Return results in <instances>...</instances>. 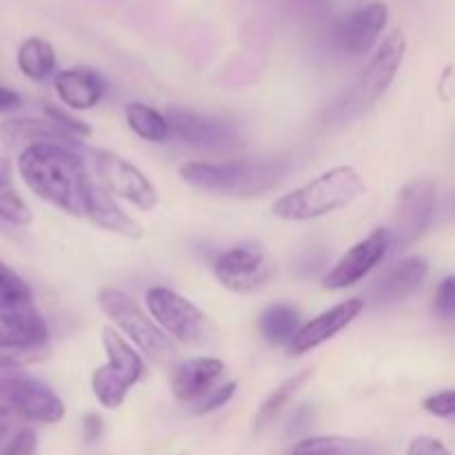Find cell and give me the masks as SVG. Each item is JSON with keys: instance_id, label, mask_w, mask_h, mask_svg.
I'll return each mask as SVG.
<instances>
[{"instance_id": "cell-4", "label": "cell", "mask_w": 455, "mask_h": 455, "mask_svg": "<svg viewBox=\"0 0 455 455\" xmlns=\"http://www.w3.org/2000/svg\"><path fill=\"white\" fill-rule=\"evenodd\" d=\"M102 311L136 342L142 354L149 355L158 364H173L178 358V349L172 338L127 296L118 289H102L98 296Z\"/></svg>"}, {"instance_id": "cell-12", "label": "cell", "mask_w": 455, "mask_h": 455, "mask_svg": "<svg viewBox=\"0 0 455 455\" xmlns=\"http://www.w3.org/2000/svg\"><path fill=\"white\" fill-rule=\"evenodd\" d=\"M404 53H407V36L400 29L391 31L380 43L378 52L373 53L367 69L360 76L354 96H351V105H355L358 109L371 107L394 83L395 74L404 60Z\"/></svg>"}, {"instance_id": "cell-33", "label": "cell", "mask_w": 455, "mask_h": 455, "mask_svg": "<svg viewBox=\"0 0 455 455\" xmlns=\"http://www.w3.org/2000/svg\"><path fill=\"white\" fill-rule=\"evenodd\" d=\"M407 455H451V451H449L438 438L420 435V438H416L411 444H409Z\"/></svg>"}, {"instance_id": "cell-15", "label": "cell", "mask_w": 455, "mask_h": 455, "mask_svg": "<svg viewBox=\"0 0 455 455\" xmlns=\"http://www.w3.org/2000/svg\"><path fill=\"white\" fill-rule=\"evenodd\" d=\"M225 378V363L218 358H191L172 367V391L182 403H198Z\"/></svg>"}, {"instance_id": "cell-5", "label": "cell", "mask_w": 455, "mask_h": 455, "mask_svg": "<svg viewBox=\"0 0 455 455\" xmlns=\"http://www.w3.org/2000/svg\"><path fill=\"white\" fill-rule=\"evenodd\" d=\"M102 345L109 360L105 367L93 371L92 389L102 407L118 409L127 398L129 389L142 380L147 369L136 349L114 329L107 327L102 331Z\"/></svg>"}, {"instance_id": "cell-1", "label": "cell", "mask_w": 455, "mask_h": 455, "mask_svg": "<svg viewBox=\"0 0 455 455\" xmlns=\"http://www.w3.org/2000/svg\"><path fill=\"white\" fill-rule=\"evenodd\" d=\"M18 172L38 198L69 216H87L93 178L71 147L60 142L29 145L20 151Z\"/></svg>"}, {"instance_id": "cell-25", "label": "cell", "mask_w": 455, "mask_h": 455, "mask_svg": "<svg viewBox=\"0 0 455 455\" xmlns=\"http://www.w3.org/2000/svg\"><path fill=\"white\" fill-rule=\"evenodd\" d=\"M124 118H127L129 129L136 136H140L147 142H164L169 140V124L164 114H160L154 107L145 105V102H129L124 109Z\"/></svg>"}, {"instance_id": "cell-26", "label": "cell", "mask_w": 455, "mask_h": 455, "mask_svg": "<svg viewBox=\"0 0 455 455\" xmlns=\"http://www.w3.org/2000/svg\"><path fill=\"white\" fill-rule=\"evenodd\" d=\"M309 376H311V371L307 369V371H300L298 376L289 378L287 382H283V385H280L278 389H275L274 394H271L269 398L262 403V407L258 409V413H256V420H253V427H256L258 434L265 429H269V427L278 420V416L283 413V409L287 407L289 400L296 395V391L300 389L307 380H309Z\"/></svg>"}, {"instance_id": "cell-30", "label": "cell", "mask_w": 455, "mask_h": 455, "mask_svg": "<svg viewBox=\"0 0 455 455\" xmlns=\"http://www.w3.org/2000/svg\"><path fill=\"white\" fill-rule=\"evenodd\" d=\"M36 449H38V435L34 429L25 427L13 434V438L4 444L0 455H36Z\"/></svg>"}, {"instance_id": "cell-13", "label": "cell", "mask_w": 455, "mask_h": 455, "mask_svg": "<svg viewBox=\"0 0 455 455\" xmlns=\"http://www.w3.org/2000/svg\"><path fill=\"white\" fill-rule=\"evenodd\" d=\"M391 240L389 229H376L371 235L360 240L355 247H351L340 260L336 262L331 271L324 275V289H347L358 284L369 271L380 265L382 258L389 253Z\"/></svg>"}, {"instance_id": "cell-39", "label": "cell", "mask_w": 455, "mask_h": 455, "mask_svg": "<svg viewBox=\"0 0 455 455\" xmlns=\"http://www.w3.org/2000/svg\"><path fill=\"white\" fill-rule=\"evenodd\" d=\"M7 229H12V227H7L4 222H0V231H7Z\"/></svg>"}, {"instance_id": "cell-2", "label": "cell", "mask_w": 455, "mask_h": 455, "mask_svg": "<svg viewBox=\"0 0 455 455\" xmlns=\"http://www.w3.org/2000/svg\"><path fill=\"white\" fill-rule=\"evenodd\" d=\"M289 160H227V163H187L180 176L194 189L231 198H253L275 189L287 178Z\"/></svg>"}, {"instance_id": "cell-18", "label": "cell", "mask_w": 455, "mask_h": 455, "mask_svg": "<svg viewBox=\"0 0 455 455\" xmlns=\"http://www.w3.org/2000/svg\"><path fill=\"white\" fill-rule=\"evenodd\" d=\"M389 20L385 3H371L351 13L340 29V44L351 56H364L373 49Z\"/></svg>"}, {"instance_id": "cell-9", "label": "cell", "mask_w": 455, "mask_h": 455, "mask_svg": "<svg viewBox=\"0 0 455 455\" xmlns=\"http://www.w3.org/2000/svg\"><path fill=\"white\" fill-rule=\"evenodd\" d=\"M169 136L203 151H229L240 145V133L234 123L204 116L185 107H169L164 111Z\"/></svg>"}, {"instance_id": "cell-22", "label": "cell", "mask_w": 455, "mask_h": 455, "mask_svg": "<svg viewBox=\"0 0 455 455\" xmlns=\"http://www.w3.org/2000/svg\"><path fill=\"white\" fill-rule=\"evenodd\" d=\"M16 62L18 69H20L27 78L40 83V80H47L49 76L56 71V52H53V47L47 40L34 36V38H27L25 43L18 47Z\"/></svg>"}, {"instance_id": "cell-20", "label": "cell", "mask_w": 455, "mask_h": 455, "mask_svg": "<svg viewBox=\"0 0 455 455\" xmlns=\"http://www.w3.org/2000/svg\"><path fill=\"white\" fill-rule=\"evenodd\" d=\"M100 229L118 234L123 238H140L142 227L140 222L133 220L129 213H124L118 204L114 203L109 191L102 185L93 180L92 191H89V204H87V216Z\"/></svg>"}, {"instance_id": "cell-35", "label": "cell", "mask_w": 455, "mask_h": 455, "mask_svg": "<svg viewBox=\"0 0 455 455\" xmlns=\"http://www.w3.org/2000/svg\"><path fill=\"white\" fill-rule=\"evenodd\" d=\"M16 107H20V96L16 92H12V89L0 87V111L16 109Z\"/></svg>"}, {"instance_id": "cell-28", "label": "cell", "mask_w": 455, "mask_h": 455, "mask_svg": "<svg viewBox=\"0 0 455 455\" xmlns=\"http://www.w3.org/2000/svg\"><path fill=\"white\" fill-rule=\"evenodd\" d=\"M44 114H47L49 123L56 124V127L60 129V132H65L67 136H80V138L92 136V127H89L84 120L76 118L74 114H69L65 107L44 105Z\"/></svg>"}, {"instance_id": "cell-34", "label": "cell", "mask_w": 455, "mask_h": 455, "mask_svg": "<svg viewBox=\"0 0 455 455\" xmlns=\"http://www.w3.org/2000/svg\"><path fill=\"white\" fill-rule=\"evenodd\" d=\"M83 431H84V438H87V443H96V440L102 435L100 416H96V413H89V416L83 420Z\"/></svg>"}, {"instance_id": "cell-24", "label": "cell", "mask_w": 455, "mask_h": 455, "mask_svg": "<svg viewBox=\"0 0 455 455\" xmlns=\"http://www.w3.org/2000/svg\"><path fill=\"white\" fill-rule=\"evenodd\" d=\"M291 455H382L380 449L364 440L340 438V435H315L300 440Z\"/></svg>"}, {"instance_id": "cell-32", "label": "cell", "mask_w": 455, "mask_h": 455, "mask_svg": "<svg viewBox=\"0 0 455 455\" xmlns=\"http://www.w3.org/2000/svg\"><path fill=\"white\" fill-rule=\"evenodd\" d=\"M435 309L444 318H451L455 314V280L451 275L444 278L443 284L438 287V293H435Z\"/></svg>"}, {"instance_id": "cell-16", "label": "cell", "mask_w": 455, "mask_h": 455, "mask_svg": "<svg viewBox=\"0 0 455 455\" xmlns=\"http://www.w3.org/2000/svg\"><path fill=\"white\" fill-rule=\"evenodd\" d=\"M47 338V324L31 305L20 307V309L0 311V351L22 354V351L44 345Z\"/></svg>"}, {"instance_id": "cell-6", "label": "cell", "mask_w": 455, "mask_h": 455, "mask_svg": "<svg viewBox=\"0 0 455 455\" xmlns=\"http://www.w3.org/2000/svg\"><path fill=\"white\" fill-rule=\"evenodd\" d=\"M147 307L160 329L173 340L189 347H209L216 342L218 331L212 320L180 293L154 287L147 291Z\"/></svg>"}, {"instance_id": "cell-17", "label": "cell", "mask_w": 455, "mask_h": 455, "mask_svg": "<svg viewBox=\"0 0 455 455\" xmlns=\"http://www.w3.org/2000/svg\"><path fill=\"white\" fill-rule=\"evenodd\" d=\"M427 275H429V265L425 258H407L403 262H395L373 284L371 302L376 307L398 305L420 289Z\"/></svg>"}, {"instance_id": "cell-14", "label": "cell", "mask_w": 455, "mask_h": 455, "mask_svg": "<svg viewBox=\"0 0 455 455\" xmlns=\"http://www.w3.org/2000/svg\"><path fill=\"white\" fill-rule=\"evenodd\" d=\"M364 309V302L360 298H351V300L340 302V305L331 307L324 314H320L318 318L309 320L307 324H300V329L296 331V336L289 340V354L291 355H305L309 354L315 347L324 345L327 340H331L333 336L342 331L345 327H349Z\"/></svg>"}, {"instance_id": "cell-11", "label": "cell", "mask_w": 455, "mask_h": 455, "mask_svg": "<svg viewBox=\"0 0 455 455\" xmlns=\"http://www.w3.org/2000/svg\"><path fill=\"white\" fill-rule=\"evenodd\" d=\"M213 271L234 293H253L274 278L275 262L260 244H238L218 258Z\"/></svg>"}, {"instance_id": "cell-23", "label": "cell", "mask_w": 455, "mask_h": 455, "mask_svg": "<svg viewBox=\"0 0 455 455\" xmlns=\"http://www.w3.org/2000/svg\"><path fill=\"white\" fill-rule=\"evenodd\" d=\"M260 331L267 342L271 345H289L296 331L300 329V311L287 302H278L262 311L260 315Z\"/></svg>"}, {"instance_id": "cell-37", "label": "cell", "mask_w": 455, "mask_h": 455, "mask_svg": "<svg viewBox=\"0 0 455 455\" xmlns=\"http://www.w3.org/2000/svg\"><path fill=\"white\" fill-rule=\"evenodd\" d=\"M0 185H12V163L0 158Z\"/></svg>"}, {"instance_id": "cell-31", "label": "cell", "mask_w": 455, "mask_h": 455, "mask_svg": "<svg viewBox=\"0 0 455 455\" xmlns=\"http://www.w3.org/2000/svg\"><path fill=\"white\" fill-rule=\"evenodd\" d=\"M422 407L435 418H453L455 413V394L451 389L440 391V394L429 395V398L422 403Z\"/></svg>"}, {"instance_id": "cell-19", "label": "cell", "mask_w": 455, "mask_h": 455, "mask_svg": "<svg viewBox=\"0 0 455 455\" xmlns=\"http://www.w3.org/2000/svg\"><path fill=\"white\" fill-rule=\"evenodd\" d=\"M58 98L76 111L92 109L105 96V80L98 71L87 69V67H71L56 74L53 80Z\"/></svg>"}, {"instance_id": "cell-7", "label": "cell", "mask_w": 455, "mask_h": 455, "mask_svg": "<svg viewBox=\"0 0 455 455\" xmlns=\"http://www.w3.org/2000/svg\"><path fill=\"white\" fill-rule=\"evenodd\" d=\"M0 407L22 420L56 425L65 418V404L44 382L16 369L0 371Z\"/></svg>"}, {"instance_id": "cell-10", "label": "cell", "mask_w": 455, "mask_h": 455, "mask_svg": "<svg viewBox=\"0 0 455 455\" xmlns=\"http://www.w3.org/2000/svg\"><path fill=\"white\" fill-rule=\"evenodd\" d=\"M92 160L93 169L100 178V185L109 194L124 198L142 212H151V209L158 207V191L136 164L107 149L93 151Z\"/></svg>"}, {"instance_id": "cell-8", "label": "cell", "mask_w": 455, "mask_h": 455, "mask_svg": "<svg viewBox=\"0 0 455 455\" xmlns=\"http://www.w3.org/2000/svg\"><path fill=\"white\" fill-rule=\"evenodd\" d=\"M435 209V180L418 178L400 189L395 200L394 225L389 229V251L400 253L411 247L429 229Z\"/></svg>"}, {"instance_id": "cell-27", "label": "cell", "mask_w": 455, "mask_h": 455, "mask_svg": "<svg viewBox=\"0 0 455 455\" xmlns=\"http://www.w3.org/2000/svg\"><path fill=\"white\" fill-rule=\"evenodd\" d=\"M0 222L7 227H25L31 222L29 207L12 185H0Z\"/></svg>"}, {"instance_id": "cell-38", "label": "cell", "mask_w": 455, "mask_h": 455, "mask_svg": "<svg viewBox=\"0 0 455 455\" xmlns=\"http://www.w3.org/2000/svg\"><path fill=\"white\" fill-rule=\"evenodd\" d=\"M9 416H12V411H7V409H4V407H0V438H3V435L7 434Z\"/></svg>"}, {"instance_id": "cell-36", "label": "cell", "mask_w": 455, "mask_h": 455, "mask_svg": "<svg viewBox=\"0 0 455 455\" xmlns=\"http://www.w3.org/2000/svg\"><path fill=\"white\" fill-rule=\"evenodd\" d=\"M20 283H25V280H22L16 271L9 269V267L0 260V284H20Z\"/></svg>"}, {"instance_id": "cell-3", "label": "cell", "mask_w": 455, "mask_h": 455, "mask_svg": "<svg viewBox=\"0 0 455 455\" xmlns=\"http://www.w3.org/2000/svg\"><path fill=\"white\" fill-rule=\"evenodd\" d=\"M363 176L354 167H333L300 189L275 200L274 213L289 222H307L354 204L364 194Z\"/></svg>"}, {"instance_id": "cell-29", "label": "cell", "mask_w": 455, "mask_h": 455, "mask_svg": "<svg viewBox=\"0 0 455 455\" xmlns=\"http://www.w3.org/2000/svg\"><path fill=\"white\" fill-rule=\"evenodd\" d=\"M235 394V382H225V385H218L216 389L209 391L207 395H204L203 400H198V403L194 404V411L198 413V416H204V413H212L216 411V409L225 407L227 403H229L231 398H234Z\"/></svg>"}, {"instance_id": "cell-21", "label": "cell", "mask_w": 455, "mask_h": 455, "mask_svg": "<svg viewBox=\"0 0 455 455\" xmlns=\"http://www.w3.org/2000/svg\"><path fill=\"white\" fill-rule=\"evenodd\" d=\"M36 142H60V145H71V136L52 124L47 120H7L0 124V149H27Z\"/></svg>"}]
</instances>
